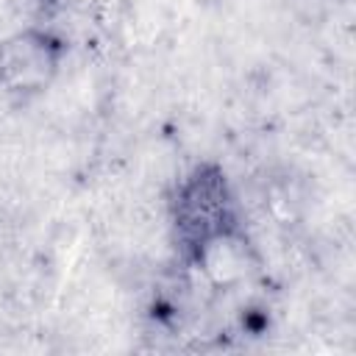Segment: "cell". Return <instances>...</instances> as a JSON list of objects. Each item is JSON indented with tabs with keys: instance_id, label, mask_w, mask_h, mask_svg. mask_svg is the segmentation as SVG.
<instances>
[{
	"instance_id": "1",
	"label": "cell",
	"mask_w": 356,
	"mask_h": 356,
	"mask_svg": "<svg viewBox=\"0 0 356 356\" xmlns=\"http://www.w3.org/2000/svg\"><path fill=\"white\" fill-rule=\"evenodd\" d=\"M172 228L184 256L195 264H203L217 248L242 239L236 203L217 164H200L181 181L172 200Z\"/></svg>"
},
{
	"instance_id": "2",
	"label": "cell",
	"mask_w": 356,
	"mask_h": 356,
	"mask_svg": "<svg viewBox=\"0 0 356 356\" xmlns=\"http://www.w3.org/2000/svg\"><path fill=\"white\" fill-rule=\"evenodd\" d=\"M64 42L47 31L28 28L0 44V86L11 95H36L56 78Z\"/></svg>"
}]
</instances>
